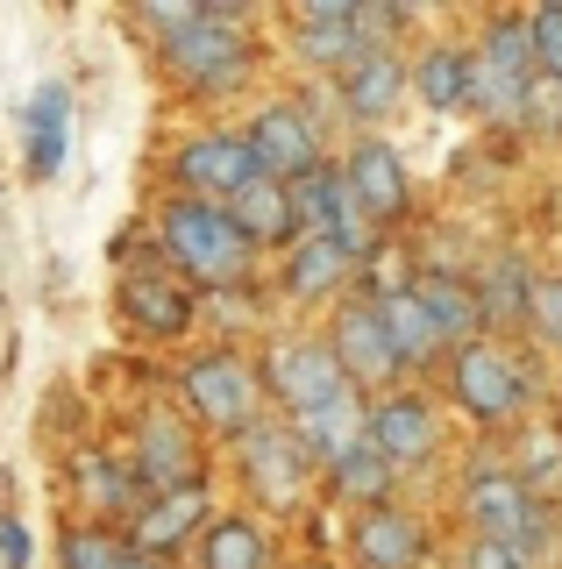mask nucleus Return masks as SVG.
Returning <instances> with one entry per match:
<instances>
[{
    "label": "nucleus",
    "mask_w": 562,
    "mask_h": 569,
    "mask_svg": "<svg viewBox=\"0 0 562 569\" xmlns=\"http://www.w3.org/2000/svg\"><path fill=\"white\" fill-rule=\"evenodd\" d=\"M363 441H371L399 477L428 470V462L442 456V406L420 399V391H378V399H363Z\"/></svg>",
    "instance_id": "9b49d317"
},
{
    "label": "nucleus",
    "mask_w": 562,
    "mask_h": 569,
    "mask_svg": "<svg viewBox=\"0 0 562 569\" xmlns=\"http://www.w3.org/2000/svg\"><path fill=\"white\" fill-rule=\"evenodd\" d=\"M363 299L378 307V320H384V342H392V356H399V370H434L442 363V335H434V320H428V307L413 299V284L407 278H371L363 284Z\"/></svg>",
    "instance_id": "aec40b11"
},
{
    "label": "nucleus",
    "mask_w": 562,
    "mask_h": 569,
    "mask_svg": "<svg viewBox=\"0 0 562 569\" xmlns=\"http://www.w3.org/2000/svg\"><path fill=\"white\" fill-rule=\"evenodd\" d=\"M321 477H328V491H335L342 506H357V512L363 506H392V498H399V470L371 449V441H357L349 456H335Z\"/></svg>",
    "instance_id": "c756f323"
},
{
    "label": "nucleus",
    "mask_w": 562,
    "mask_h": 569,
    "mask_svg": "<svg viewBox=\"0 0 562 569\" xmlns=\"http://www.w3.org/2000/svg\"><path fill=\"white\" fill-rule=\"evenodd\" d=\"M505 470L526 485V498H541V506H562V435L555 427H541V435L520 441V456L505 462Z\"/></svg>",
    "instance_id": "473e14b6"
},
{
    "label": "nucleus",
    "mask_w": 562,
    "mask_h": 569,
    "mask_svg": "<svg viewBox=\"0 0 562 569\" xmlns=\"http://www.w3.org/2000/svg\"><path fill=\"white\" fill-rule=\"evenodd\" d=\"M150 242H157V263L185 284V292H242L257 278V249L242 242V228L228 221V207H207V200H179L164 192L150 213Z\"/></svg>",
    "instance_id": "f257e3e1"
},
{
    "label": "nucleus",
    "mask_w": 562,
    "mask_h": 569,
    "mask_svg": "<svg viewBox=\"0 0 562 569\" xmlns=\"http://www.w3.org/2000/svg\"><path fill=\"white\" fill-rule=\"evenodd\" d=\"M285 427H292V441L307 449L313 477H321L335 456H349L363 441V391H342V399H328V406H307V413H292Z\"/></svg>",
    "instance_id": "bb28decb"
},
{
    "label": "nucleus",
    "mask_w": 562,
    "mask_h": 569,
    "mask_svg": "<svg viewBox=\"0 0 562 569\" xmlns=\"http://www.w3.org/2000/svg\"><path fill=\"white\" fill-rule=\"evenodd\" d=\"M192 569H278V548L250 512H214L192 541Z\"/></svg>",
    "instance_id": "393cba45"
},
{
    "label": "nucleus",
    "mask_w": 562,
    "mask_h": 569,
    "mask_svg": "<svg viewBox=\"0 0 562 569\" xmlns=\"http://www.w3.org/2000/svg\"><path fill=\"white\" fill-rule=\"evenodd\" d=\"M555 435H562V420H555Z\"/></svg>",
    "instance_id": "79ce46f5"
},
{
    "label": "nucleus",
    "mask_w": 562,
    "mask_h": 569,
    "mask_svg": "<svg viewBox=\"0 0 562 569\" xmlns=\"http://www.w3.org/2000/svg\"><path fill=\"white\" fill-rule=\"evenodd\" d=\"M407 284H413L420 307H428L434 335H442V349H463V342H478V335H484L478 292H470V278H463V271H442V263H428V271H413Z\"/></svg>",
    "instance_id": "5701e85b"
},
{
    "label": "nucleus",
    "mask_w": 562,
    "mask_h": 569,
    "mask_svg": "<svg viewBox=\"0 0 562 569\" xmlns=\"http://www.w3.org/2000/svg\"><path fill=\"white\" fill-rule=\"evenodd\" d=\"M192 8H200V0H150V8H136V22L157 29V43H164V36H179L192 22Z\"/></svg>",
    "instance_id": "4c0bfd02"
},
{
    "label": "nucleus",
    "mask_w": 562,
    "mask_h": 569,
    "mask_svg": "<svg viewBox=\"0 0 562 569\" xmlns=\"http://www.w3.org/2000/svg\"><path fill=\"white\" fill-rule=\"evenodd\" d=\"M64 157H72V86H37L22 107V171L37 178H58L64 171Z\"/></svg>",
    "instance_id": "4be33fe9"
},
{
    "label": "nucleus",
    "mask_w": 562,
    "mask_h": 569,
    "mask_svg": "<svg viewBox=\"0 0 562 569\" xmlns=\"http://www.w3.org/2000/svg\"><path fill=\"white\" fill-rule=\"evenodd\" d=\"M228 221L242 228V242H250L257 257H263V249H292V242H300V228H292V200H285L278 178H250V186L228 200Z\"/></svg>",
    "instance_id": "cd10ccee"
},
{
    "label": "nucleus",
    "mask_w": 562,
    "mask_h": 569,
    "mask_svg": "<svg viewBox=\"0 0 562 569\" xmlns=\"http://www.w3.org/2000/svg\"><path fill=\"white\" fill-rule=\"evenodd\" d=\"M520 121H526V129H562V86L555 79H534V86H526Z\"/></svg>",
    "instance_id": "e433bc0d"
},
{
    "label": "nucleus",
    "mask_w": 562,
    "mask_h": 569,
    "mask_svg": "<svg viewBox=\"0 0 562 569\" xmlns=\"http://www.w3.org/2000/svg\"><path fill=\"white\" fill-rule=\"evenodd\" d=\"M526 43H534V79H555L562 86V0L526 8Z\"/></svg>",
    "instance_id": "72a5a7b5"
},
{
    "label": "nucleus",
    "mask_w": 562,
    "mask_h": 569,
    "mask_svg": "<svg viewBox=\"0 0 562 569\" xmlns=\"http://www.w3.org/2000/svg\"><path fill=\"white\" fill-rule=\"evenodd\" d=\"M363 263L349 257L342 242L328 236H300L285 249V263H278V292L292 299V307H335V299H349V284H357Z\"/></svg>",
    "instance_id": "6ab92c4d"
},
{
    "label": "nucleus",
    "mask_w": 562,
    "mask_h": 569,
    "mask_svg": "<svg viewBox=\"0 0 562 569\" xmlns=\"http://www.w3.org/2000/svg\"><path fill=\"white\" fill-rule=\"evenodd\" d=\"M235 477H242V491H250L257 506L285 512V506H300V498H307L313 462H307L300 441H292L285 420H257L250 435H235Z\"/></svg>",
    "instance_id": "1a4fd4ad"
},
{
    "label": "nucleus",
    "mask_w": 562,
    "mask_h": 569,
    "mask_svg": "<svg viewBox=\"0 0 562 569\" xmlns=\"http://www.w3.org/2000/svg\"><path fill=\"white\" fill-rule=\"evenodd\" d=\"M72 506L93 527H129L143 512V485H136L129 456L114 449H72Z\"/></svg>",
    "instance_id": "f3484780"
},
{
    "label": "nucleus",
    "mask_w": 562,
    "mask_h": 569,
    "mask_svg": "<svg viewBox=\"0 0 562 569\" xmlns=\"http://www.w3.org/2000/svg\"><path fill=\"white\" fill-rule=\"evenodd\" d=\"M250 178H263V171H257L242 129H200V136H185L179 150H171V192H179V200L228 207Z\"/></svg>",
    "instance_id": "9d476101"
},
{
    "label": "nucleus",
    "mask_w": 562,
    "mask_h": 569,
    "mask_svg": "<svg viewBox=\"0 0 562 569\" xmlns=\"http://www.w3.org/2000/svg\"><path fill=\"white\" fill-rule=\"evenodd\" d=\"M179 399H185V420L200 427V435H221V441L250 435L263 420V378H257L250 356H235V349L192 356L179 370Z\"/></svg>",
    "instance_id": "20e7f679"
},
{
    "label": "nucleus",
    "mask_w": 562,
    "mask_h": 569,
    "mask_svg": "<svg viewBox=\"0 0 562 569\" xmlns=\"http://www.w3.org/2000/svg\"><path fill=\"white\" fill-rule=\"evenodd\" d=\"M136 569H164V562H143V556H136Z\"/></svg>",
    "instance_id": "ea45409f"
},
{
    "label": "nucleus",
    "mask_w": 562,
    "mask_h": 569,
    "mask_svg": "<svg viewBox=\"0 0 562 569\" xmlns=\"http://www.w3.org/2000/svg\"><path fill=\"white\" fill-rule=\"evenodd\" d=\"M321 342L335 349V363H342L349 391H363V399H378V391H399V378H407V370H399V356H392V342H384L378 307H371L363 292L335 299V313H328Z\"/></svg>",
    "instance_id": "6e6552de"
},
{
    "label": "nucleus",
    "mask_w": 562,
    "mask_h": 569,
    "mask_svg": "<svg viewBox=\"0 0 562 569\" xmlns=\"http://www.w3.org/2000/svg\"><path fill=\"white\" fill-rule=\"evenodd\" d=\"M285 22H292V58L307 71L342 79V71L363 58L357 29H349V0H300V8H285Z\"/></svg>",
    "instance_id": "412c9836"
},
{
    "label": "nucleus",
    "mask_w": 562,
    "mask_h": 569,
    "mask_svg": "<svg viewBox=\"0 0 562 569\" xmlns=\"http://www.w3.org/2000/svg\"><path fill=\"white\" fill-rule=\"evenodd\" d=\"M0 569H37V533L22 512H0Z\"/></svg>",
    "instance_id": "c9c22d12"
},
{
    "label": "nucleus",
    "mask_w": 562,
    "mask_h": 569,
    "mask_svg": "<svg viewBox=\"0 0 562 569\" xmlns=\"http://www.w3.org/2000/svg\"><path fill=\"white\" fill-rule=\"evenodd\" d=\"M455 569H534V562H526L520 548H499V541H463Z\"/></svg>",
    "instance_id": "58836bf2"
},
{
    "label": "nucleus",
    "mask_w": 562,
    "mask_h": 569,
    "mask_svg": "<svg viewBox=\"0 0 562 569\" xmlns=\"http://www.w3.org/2000/svg\"><path fill=\"white\" fill-rule=\"evenodd\" d=\"M164 71L185 86L192 100H228L257 79V43H250V8L235 0H200L179 36L157 43Z\"/></svg>",
    "instance_id": "f03ea898"
},
{
    "label": "nucleus",
    "mask_w": 562,
    "mask_h": 569,
    "mask_svg": "<svg viewBox=\"0 0 562 569\" xmlns=\"http://www.w3.org/2000/svg\"><path fill=\"white\" fill-rule=\"evenodd\" d=\"M242 142H250L257 171L278 178V186H292L300 171L328 164V157H321V121H313V107H307V100H285V93L257 107L250 129H242Z\"/></svg>",
    "instance_id": "ddd939ff"
},
{
    "label": "nucleus",
    "mask_w": 562,
    "mask_h": 569,
    "mask_svg": "<svg viewBox=\"0 0 562 569\" xmlns=\"http://www.w3.org/2000/svg\"><path fill=\"white\" fill-rule=\"evenodd\" d=\"M470 292H478L484 335H499V328H526V307H534V263H526L520 249H499V257H491L484 271L470 278Z\"/></svg>",
    "instance_id": "a878e982"
},
{
    "label": "nucleus",
    "mask_w": 562,
    "mask_h": 569,
    "mask_svg": "<svg viewBox=\"0 0 562 569\" xmlns=\"http://www.w3.org/2000/svg\"><path fill=\"white\" fill-rule=\"evenodd\" d=\"M428 562V527L413 506H363L349 512V569H420Z\"/></svg>",
    "instance_id": "dca6fc26"
},
{
    "label": "nucleus",
    "mask_w": 562,
    "mask_h": 569,
    "mask_svg": "<svg viewBox=\"0 0 562 569\" xmlns=\"http://www.w3.org/2000/svg\"><path fill=\"white\" fill-rule=\"evenodd\" d=\"M399 93H407V58H357L335 79V100H342V114L357 121L363 136H378V121H392V107H399Z\"/></svg>",
    "instance_id": "b1692460"
},
{
    "label": "nucleus",
    "mask_w": 562,
    "mask_h": 569,
    "mask_svg": "<svg viewBox=\"0 0 562 569\" xmlns=\"http://www.w3.org/2000/svg\"><path fill=\"white\" fill-rule=\"evenodd\" d=\"M526 86H534V43H526V14H491L484 36L470 43V114H484V121H520Z\"/></svg>",
    "instance_id": "39448f33"
},
{
    "label": "nucleus",
    "mask_w": 562,
    "mask_h": 569,
    "mask_svg": "<svg viewBox=\"0 0 562 569\" xmlns=\"http://www.w3.org/2000/svg\"><path fill=\"white\" fill-rule=\"evenodd\" d=\"M407 86L420 93V107H434V114H470V43H442L420 50V64L407 71Z\"/></svg>",
    "instance_id": "c85d7f7f"
},
{
    "label": "nucleus",
    "mask_w": 562,
    "mask_h": 569,
    "mask_svg": "<svg viewBox=\"0 0 562 569\" xmlns=\"http://www.w3.org/2000/svg\"><path fill=\"white\" fill-rule=\"evenodd\" d=\"M58 569H136V548L121 527H93V520H72L58 533Z\"/></svg>",
    "instance_id": "7c9ffc66"
},
{
    "label": "nucleus",
    "mask_w": 562,
    "mask_h": 569,
    "mask_svg": "<svg viewBox=\"0 0 562 569\" xmlns=\"http://www.w3.org/2000/svg\"><path fill=\"white\" fill-rule=\"evenodd\" d=\"M129 470L143 498H164V491H185V485H207L200 470V427L171 406H143L136 420V441H129Z\"/></svg>",
    "instance_id": "0eeeda50"
},
{
    "label": "nucleus",
    "mask_w": 562,
    "mask_h": 569,
    "mask_svg": "<svg viewBox=\"0 0 562 569\" xmlns=\"http://www.w3.org/2000/svg\"><path fill=\"white\" fill-rule=\"evenodd\" d=\"M526 335H541V349H555V356H562V271H555V278H534Z\"/></svg>",
    "instance_id": "f704fd0d"
},
{
    "label": "nucleus",
    "mask_w": 562,
    "mask_h": 569,
    "mask_svg": "<svg viewBox=\"0 0 562 569\" xmlns=\"http://www.w3.org/2000/svg\"><path fill=\"white\" fill-rule=\"evenodd\" d=\"M263 399H278V413H307V406H328L342 399L349 378L335 363V349L321 342V335H292V342H271V356H263Z\"/></svg>",
    "instance_id": "f8f14e48"
},
{
    "label": "nucleus",
    "mask_w": 562,
    "mask_h": 569,
    "mask_svg": "<svg viewBox=\"0 0 562 569\" xmlns=\"http://www.w3.org/2000/svg\"><path fill=\"white\" fill-rule=\"evenodd\" d=\"M449 406L463 413L470 427H484V435H499V427H520L526 406H534V370H526V356L513 342H478L449 349Z\"/></svg>",
    "instance_id": "7ed1b4c3"
},
{
    "label": "nucleus",
    "mask_w": 562,
    "mask_h": 569,
    "mask_svg": "<svg viewBox=\"0 0 562 569\" xmlns=\"http://www.w3.org/2000/svg\"><path fill=\"white\" fill-rule=\"evenodd\" d=\"M114 307H121V320H129V335H143V342H185L192 313H200L192 292L164 271V263H121Z\"/></svg>",
    "instance_id": "4468645a"
},
{
    "label": "nucleus",
    "mask_w": 562,
    "mask_h": 569,
    "mask_svg": "<svg viewBox=\"0 0 562 569\" xmlns=\"http://www.w3.org/2000/svg\"><path fill=\"white\" fill-rule=\"evenodd\" d=\"M207 506H214V491H207V485H185V491L143 498V512H136V520L121 527V533H129V548H136L143 562H171L185 541H200V527H207V520H214Z\"/></svg>",
    "instance_id": "a211bd4d"
},
{
    "label": "nucleus",
    "mask_w": 562,
    "mask_h": 569,
    "mask_svg": "<svg viewBox=\"0 0 562 569\" xmlns=\"http://www.w3.org/2000/svg\"><path fill=\"white\" fill-rule=\"evenodd\" d=\"M555 506H541V498H526V485L505 462H478V470L463 477V527L470 541H499V548H534L541 520H549Z\"/></svg>",
    "instance_id": "423d86ee"
},
{
    "label": "nucleus",
    "mask_w": 562,
    "mask_h": 569,
    "mask_svg": "<svg viewBox=\"0 0 562 569\" xmlns=\"http://www.w3.org/2000/svg\"><path fill=\"white\" fill-rule=\"evenodd\" d=\"M300 569H335V562H300Z\"/></svg>",
    "instance_id": "a19ab883"
},
{
    "label": "nucleus",
    "mask_w": 562,
    "mask_h": 569,
    "mask_svg": "<svg viewBox=\"0 0 562 569\" xmlns=\"http://www.w3.org/2000/svg\"><path fill=\"white\" fill-rule=\"evenodd\" d=\"M342 186H349V200H357V213L378 228H392L399 213H407V200H413V178H407V157L392 150L384 136H357L349 142V157H342Z\"/></svg>",
    "instance_id": "2eb2a0df"
},
{
    "label": "nucleus",
    "mask_w": 562,
    "mask_h": 569,
    "mask_svg": "<svg viewBox=\"0 0 562 569\" xmlns=\"http://www.w3.org/2000/svg\"><path fill=\"white\" fill-rule=\"evenodd\" d=\"M285 200H292V228H300V236H328V221H335V207H342V171L335 164L300 171L285 186Z\"/></svg>",
    "instance_id": "2f4dec72"
}]
</instances>
